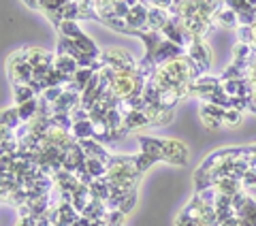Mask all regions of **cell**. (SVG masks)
Instances as JSON below:
<instances>
[{
	"label": "cell",
	"mask_w": 256,
	"mask_h": 226,
	"mask_svg": "<svg viewBox=\"0 0 256 226\" xmlns=\"http://www.w3.org/2000/svg\"><path fill=\"white\" fill-rule=\"evenodd\" d=\"M6 66H9V75L13 79V86H30L34 82V70H32L30 62L26 60L24 50L11 54L9 60H6Z\"/></svg>",
	"instance_id": "obj_1"
},
{
	"label": "cell",
	"mask_w": 256,
	"mask_h": 226,
	"mask_svg": "<svg viewBox=\"0 0 256 226\" xmlns=\"http://www.w3.org/2000/svg\"><path fill=\"white\" fill-rule=\"evenodd\" d=\"M100 60L105 62V66L114 68L116 72H128V70H137V62L130 54H126L124 50H109L100 54Z\"/></svg>",
	"instance_id": "obj_2"
},
{
	"label": "cell",
	"mask_w": 256,
	"mask_h": 226,
	"mask_svg": "<svg viewBox=\"0 0 256 226\" xmlns=\"http://www.w3.org/2000/svg\"><path fill=\"white\" fill-rule=\"evenodd\" d=\"M186 56H188V60L198 68L201 75H207L210 64H212V52H210V47L205 45L203 38H194L192 45L186 50Z\"/></svg>",
	"instance_id": "obj_3"
},
{
	"label": "cell",
	"mask_w": 256,
	"mask_h": 226,
	"mask_svg": "<svg viewBox=\"0 0 256 226\" xmlns=\"http://www.w3.org/2000/svg\"><path fill=\"white\" fill-rule=\"evenodd\" d=\"M162 148H164V160L171 164H188L190 152L186 148V143H182L178 139H162Z\"/></svg>",
	"instance_id": "obj_4"
},
{
	"label": "cell",
	"mask_w": 256,
	"mask_h": 226,
	"mask_svg": "<svg viewBox=\"0 0 256 226\" xmlns=\"http://www.w3.org/2000/svg\"><path fill=\"white\" fill-rule=\"evenodd\" d=\"M148 15H150V2H134L132 9L128 11L126 24L134 30V36H137L139 32L150 30V26H148Z\"/></svg>",
	"instance_id": "obj_5"
},
{
	"label": "cell",
	"mask_w": 256,
	"mask_h": 226,
	"mask_svg": "<svg viewBox=\"0 0 256 226\" xmlns=\"http://www.w3.org/2000/svg\"><path fill=\"white\" fill-rule=\"evenodd\" d=\"M235 154H237V148L220 150V152H216V154L207 156V158L203 160V164L198 166V168H201V171L212 173V171H216V168H220V166H224V164L233 162V160H235Z\"/></svg>",
	"instance_id": "obj_6"
},
{
	"label": "cell",
	"mask_w": 256,
	"mask_h": 226,
	"mask_svg": "<svg viewBox=\"0 0 256 226\" xmlns=\"http://www.w3.org/2000/svg\"><path fill=\"white\" fill-rule=\"evenodd\" d=\"M182 56H186V50L164 38L162 45H160L158 50H156V54H154V64H156V68H158V66H162V64H166V62L182 58Z\"/></svg>",
	"instance_id": "obj_7"
},
{
	"label": "cell",
	"mask_w": 256,
	"mask_h": 226,
	"mask_svg": "<svg viewBox=\"0 0 256 226\" xmlns=\"http://www.w3.org/2000/svg\"><path fill=\"white\" fill-rule=\"evenodd\" d=\"M222 107H216V104H210V102H201V122L205 124L207 130H214V128H220L222 126V116H224Z\"/></svg>",
	"instance_id": "obj_8"
},
{
	"label": "cell",
	"mask_w": 256,
	"mask_h": 226,
	"mask_svg": "<svg viewBox=\"0 0 256 226\" xmlns=\"http://www.w3.org/2000/svg\"><path fill=\"white\" fill-rule=\"evenodd\" d=\"M222 84V79L220 77H212V75H203V77H198L196 82H192L188 86V94H196V96H207V94H212L214 90H218Z\"/></svg>",
	"instance_id": "obj_9"
},
{
	"label": "cell",
	"mask_w": 256,
	"mask_h": 226,
	"mask_svg": "<svg viewBox=\"0 0 256 226\" xmlns=\"http://www.w3.org/2000/svg\"><path fill=\"white\" fill-rule=\"evenodd\" d=\"M139 145L143 154L152 156L158 162V160H164V148H162V139H156V136H139Z\"/></svg>",
	"instance_id": "obj_10"
},
{
	"label": "cell",
	"mask_w": 256,
	"mask_h": 226,
	"mask_svg": "<svg viewBox=\"0 0 256 226\" xmlns=\"http://www.w3.org/2000/svg\"><path fill=\"white\" fill-rule=\"evenodd\" d=\"M79 148H82V152L86 154V158H96V160H102V162H107V164H109L111 154H109L105 148H102L98 141L88 139V141H82V143H79Z\"/></svg>",
	"instance_id": "obj_11"
},
{
	"label": "cell",
	"mask_w": 256,
	"mask_h": 226,
	"mask_svg": "<svg viewBox=\"0 0 256 226\" xmlns=\"http://www.w3.org/2000/svg\"><path fill=\"white\" fill-rule=\"evenodd\" d=\"M171 20V15L169 11H164V9H160V6H154L150 2V15H148V26L150 30H154V32H160L164 28V24Z\"/></svg>",
	"instance_id": "obj_12"
},
{
	"label": "cell",
	"mask_w": 256,
	"mask_h": 226,
	"mask_svg": "<svg viewBox=\"0 0 256 226\" xmlns=\"http://www.w3.org/2000/svg\"><path fill=\"white\" fill-rule=\"evenodd\" d=\"M143 43H146V56L148 58H152L154 60V54H156V50L160 45H162V41H164V36L160 34V32H154V30H146V32H139L137 34Z\"/></svg>",
	"instance_id": "obj_13"
},
{
	"label": "cell",
	"mask_w": 256,
	"mask_h": 226,
	"mask_svg": "<svg viewBox=\"0 0 256 226\" xmlns=\"http://www.w3.org/2000/svg\"><path fill=\"white\" fill-rule=\"evenodd\" d=\"M54 68L62 72L64 77H68V79H73L75 77V72L79 70V64L70 58V56H56V62H54Z\"/></svg>",
	"instance_id": "obj_14"
},
{
	"label": "cell",
	"mask_w": 256,
	"mask_h": 226,
	"mask_svg": "<svg viewBox=\"0 0 256 226\" xmlns=\"http://www.w3.org/2000/svg\"><path fill=\"white\" fill-rule=\"evenodd\" d=\"M214 188H216V192H218V196L233 198V196H237L239 192L244 190V186H242V182H239V180H222V182L216 184Z\"/></svg>",
	"instance_id": "obj_15"
},
{
	"label": "cell",
	"mask_w": 256,
	"mask_h": 226,
	"mask_svg": "<svg viewBox=\"0 0 256 226\" xmlns=\"http://www.w3.org/2000/svg\"><path fill=\"white\" fill-rule=\"evenodd\" d=\"M56 30H58V34L64 36V38H70V41H77V38L86 36L84 30L79 28L77 22H60L58 26H56Z\"/></svg>",
	"instance_id": "obj_16"
},
{
	"label": "cell",
	"mask_w": 256,
	"mask_h": 226,
	"mask_svg": "<svg viewBox=\"0 0 256 226\" xmlns=\"http://www.w3.org/2000/svg\"><path fill=\"white\" fill-rule=\"evenodd\" d=\"M148 124H152V120L143 111H134V113H130V116H124V128L128 132H130V130H139V128L148 126Z\"/></svg>",
	"instance_id": "obj_17"
},
{
	"label": "cell",
	"mask_w": 256,
	"mask_h": 226,
	"mask_svg": "<svg viewBox=\"0 0 256 226\" xmlns=\"http://www.w3.org/2000/svg\"><path fill=\"white\" fill-rule=\"evenodd\" d=\"M0 124H2V128H6V130H18V128L24 124L22 118H20V111L18 107H11V109H4L2 111V118H0Z\"/></svg>",
	"instance_id": "obj_18"
},
{
	"label": "cell",
	"mask_w": 256,
	"mask_h": 226,
	"mask_svg": "<svg viewBox=\"0 0 256 226\" xmlns=\"http://www.w3.org/2000/svg\"><path fill=\"white\" fill-rule=\"evenodd\" d=\"M205 207L207 205H203V200L198 198L196 194L190 198V203L184 207V216H188V218H192V220H196V222H201V218H203V214H205Z\"/></svg>",
	"instance_id": "obj_19"
},
{
	"label": "cell",
	"mask_w": 256,
	"mask_h": 226,
	"mask_svg": "<svg viewBox=\"0 0 256 226\" xmlns=\"http://www.w3.org/2000/svg\"><path fill=\"white\" fill-rule=\"evenodd\" d=\"M70 134H73L79 143H82V141H88V139H94L92 122H90V120H86V122H77V124H73V130H70Z\"/></svg>",
	"instance_id": "obj_20"
},
{
	"label": "cell",
	"mask_w": 256,
	"mask_h": 226,
	"mask_svg": "<svg viewBox=\"0 0 256 226\" xmlns=\"http://www.w3.org/2000/svg\"><path fill=\"white\" fill-rule=\"evenodd\" d=\"M256 56V47L254 45H246V43H237V47L233 50V58L235 62H244V64H250Z\"/></svg>",
	"instance_id": "obj_21"
},
{
	"label": "cell",
	"mask_w": 256,
	"mask_h": 226,
	"mask_svg": "<svg viewBox=\"0 0 256 226\" xmlns=\"http://www.w3.org/2000/svg\"><path fill=\"white\" fill-rule=\"evenodd\" d=\"M216 24H220V26H224V28H239V18H237L235 11L226 9V4H224L222 11L216 15Z\"/></svg>",
	"instance_id": "obj_22"
},
{
	"label": "cell",
	"mask_w": 256,
	"mask_h": 226,
	"mask_svg": "<svg viewBox=\"0 0 256 226\" xmlns=\"http://www.w3.org/2000/svg\"><path fill=\"white\" fill-rule=\"evenodd\" d=\"M13 96H15V102H18V107H20V104H26L30 100L38 98L30 86H13Z\"/></svg>",
	"instance_id": "obj_23"
},
{
	"label": "cell",
	"mask_w": 256,
	"mask_h": 226,
	"mask_svg": "<svg viewBox=\"0 0 256 226\" xmlns=\"http://www.w3.org/2000/svg\"><path fill=\"white\" fill-rule=\"evenodd\" d=\"M92 122V128H94V141H109V132H111V128L109 124L105 122V118H100V120H90Z\"/></svg>",
	"instance_id": "obj_24"
},
{
	"label": "cell",
	"mask_w": 256,
	"mask_h": 226,
	"mask_svg": "<svg viewBox=\"0 0 256 226\" xmlns=\"http://www.w3.org/2000/svg\"><path fill=\"white\" fill-rule=\"evenodd\" d=\"M239 218H244V220H248L252 226H256V198L254 196L246 198V203L239 209Z\"/></svg>",
	"instance_id": "obj_25"
},
{
	"label": "cell",
	"mask_w": 256,
	"mask_h": 226,
	"mask_svg": "<svg viewBox=\"0 0 256 226\" xmlns=\"http://www.w3.org/2000/svg\"><path fill=\"white\" fill-rule=\"evenodd\" d=\"M132 160H134V166H137V171H139L141 175L146 173L148 168H150L152 164L156 162L154 158H152V156H148V154H143V152H139V154H134V156H132Z\"/></svg>",
	"instance_id": "obj_26"
},
{
	"label": "cell",
	"mask_w": 256,
	"mask_h": 226,
	"mask_svg": "<svg viewBox=\"0 0 256 226\" xmlns=\"http://www.w3.org/2000/svg\"><path fill=\"white\" fill-rule=\"evenodd\" d=\"M134 205H137V190H130L122 200H120V212L124 216H128L134 209Z\"/></svg>",
	"instance_id": "obj_27"
},
{
	"label": "cell",
	"mask_w": 256,
	"mask_h": 226,
	"mask_svg": "<svg viewBox=\"0 0 256 226\" xmlns=\"http://www.w3.org/2000/svg\"><path fill=\"white\" fill-rule=\"evenodd\" d=\"M239 124H242V113L235 111V109H226V111H224V116H222V126L233 128V126H239Z\"/></svg>",
	"instance_id": "obj_28"
},
{
	"label": "cell",
	"mask_w": 256,
	"mask_h": 226,
	"mask_svg": "<svg viewBox=\"0 0 256 226\" xmlns=\"http://www.w3.org/2000/svg\"><path fill=\"white\" fill-rule=\"evenodd\" d=\"M52 124L58 126L60 130H66V132L73 130V118L70 116H52Z\"/></svg>",
	"instance_id": "obj_29"
},
{
	"label": "cell",
	"mask_w": 256,
	"mask_h": 226,
	"mask_svg": "<svg viewBox=\"0 0 256 226\" xmlns=\"http://www.w3.org/2000/svg\"><path fill=\"white\" fill-rule=\"evenodd\" d=\"M239 182H242L244 190H246V188H256V173L248 168V171L242 175V180H239Z\"/></svg>",
	"instance_id": "obj_30"
},
{
	"label": "cell",
	"mask_w": 256,
	"mask_h": 226,
	"mask_svg": "<svg viewBox=\"0 0 256 226\" xmlns=\"http://www.w3.org/2000/svg\"><path fill=\"white\" fill-rule=\"evenodd\" d=\"M175 226H201V222H196V220H192V218L180 214L178 220H175Z\"/></svg>",
	"instance_id": "obj_31"
},
{
	"label": "cell",
	"mask_w": 256,
	"mask_h": 226,
	"mask_svg": "<svg viewBox=\"0 0 256 226\" xmlns=\"http://www.w3.org/2000/svg\"><path fill=\"white\" fill-rule=\"evenodd\" d=\"M218 226H239V218H228V220H222Z\"/></svg>",
	"instance_id": "obj_32"
},
{
	"label": "cell",
	"mask_w": 256,
	"mask_h": 226,
	"mask_svg": "<svg viewBox=\"0 0 256 226\" xmlns=\"http://www.w3.org/2000/svg\"><path fill=\"white\" fill-rule=\"evenodd\" d=\"M73 226H94V222H90L88 218H79V220H77Z\"/></svg>",
	"instance_id": "obj_33"
},
{
	"label": "cell",
	"mask_w": 256,
	"mask_h": 226,
	"mask_svg": "<svg viewBox=\"0 0 256 226\" xmlns=\"http://www.w3.org/2000/svg\"><path fill=\"white\" fill-rule=\"evenodd\" d=\"M248 111H252L254 116H256V98H250V100H248Z\"/></svg>",
	"instance_id": "obj_34"
},
{
	"label": "cell",
	"mask_w": 256,
	"mask_h": 226,
	"mask_svg": "<svg viewBox=\"0 0 256 226\" xmlns=\"http://www.w3.org/2000/svg\"><path fill=\"white\" fill-rule=\"evenodd\" d=\"M239 226H252V224L248 220H244V218H239Z\"/></svg>",
	"instance_id": "obj_35"
},
{
	"label": "cell",
	"mask_w": 256,
	"mask_h": 226,
	"mask_svg": "<svg viewBox=\"0 0 256 226\" xmlns=\"http://www.w3.org/2000/svg\"><path fill=\"white\" fill-rule=\"evenodd\" d=\"M254 154H256V152H254ZM250 171H254V173H256V158H254L252 162H250Z\"/></svg>",
	"instance_id": "obj_36"
},
{
	"label": "cell",
	"mask_w": 256,
	"mask_h": 226,
	"mask_svg": "<svg viewBox=\"0 0 256 226\" xmlns=\"http://www.w3.org/2000/svg\"><path fill=\"white\" fill-rule=\"evenodd\" d=\"M120 226H124V224H120Z\"/></svg>",
	"instance_id": "obj_37"
}]
</instances>
